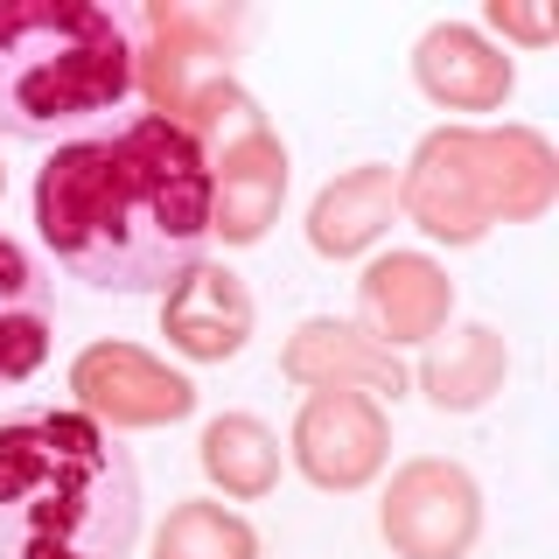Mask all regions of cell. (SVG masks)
<instances>
[{"instance_id": "14", "label": "cell", "mask_w": 559, "mask_h": 559, "mask_svg": "<svg viewBox=\"0 0 559 559\" xmlns=\"http://www.w3.org/2000/svg\"><path fill=\"white\" fill-rule=\"evenodd\" d=\"M392 217H399V168H384V162L343 168L308 203V245L322 259H364L392 231Z\"/></svg>"}, {"instance_id": "4", "label": "cell", "mask_w": 559, "mask_h": 559, "mask_svg": "<svg viewBox=\"0 0 559 559\" xmlns=\"http://www.w3.org/2000/svg\"><path fill=\"white\" fill-rule=\"evenodd\" d=\"M559 203V154L538 127H433L399 168V217L433 245H483Z\"/></svg>"}, {"instance_id": "3", "label": "cell", "mask_w": 559, "mask_h": 559, "mask_svg": "<svg viewBox=\"0 0 559 559\" xmlns=\"http://www.w3.org/2000/svg\"><path fill=\"white\" fill-rule=\"evenodd\" d=\"M133 98V35L98 0H0V133L57 140Z\"/></svg>"}, {"instance_id": "5", "label": "cell", "mask_w": 559, "mask_h": 559, "mask_svg": "<svg viewBox=\"0 0 559 559\" xmlns=\"http://www.w3.org/2000/svg\"><path fill=\"white\" fill-rule=\"evenodd\" d=\"M133 35V92H147L154 119L182 127L217 78H231L238 43L252 28L245 8H189V0H147V8H119Z\"/></svg>"}, {"instance_id": "16", "label": "cell", "mask_w": 559, "mask_h": 559, "mask_svg": "<svg viewBox=\"0 0 559 559\" xmlns=\"http://www.w3.org/2000/svg\"><path fill=\"white\" fill-rule=\"evenodd\" d=\"M49 336H57V308H49L43 266L0 231V384H22L49 364Z\"/></svg>"}, {"instance_id": "12", "label": "cell", "mask_w": 559, "mask_h": 559, "mask_svg": "<svg viewBox=\"0 0 559 559\" xmlns=\"http://www.w3.org/2000/svg\"><path fill=\"white\" fill-rule=\"evenodd\" d=\"M210 162V245H259L280 224L287 203V147L273 127L231 140V147L203 154Z\"/></svg>"}, {"instance_id": "11", "label": "cell", "mask_w": 559, "mask_h": 559, "mask_svg": "<svg viewBox=\"0 0 559 559\" xmlns=\"http://www.w3.org/2000/svg\"><path fill=\"white\" fill-rule=\"evenodd\" d=\"M280 378L301 384V392H364V399H399L406 392V364L399 349L371 343L357 322H336V314H308L301 329L280 349Z\"/></svg>"}, {"instance_id": "19", "label": "cell", "mask_w": 559, "mask_h": 559, "mask_svg": "<svg viewBox=\"0 0 559 559\" xmlns=\"http://www.w3.org/2000/svg\"><path fill=\"white\" fill-rule=\"evenodd\" d=\"M483 35L546 49V43H559V14L552 8H524V0H489V8H483Z\"/></svg>"}, {"instance_id": "1", "label": "cell", "mask_w": 559, "mask_h": 559, "mask_svg": "<svg viewBox=\"0 0 559 559\" xmlns=\"http://www.w3.org/2000/svg\"><path fill=\"white\" fill-rule=\"evenodd\" d=\"M35 231L84 287L168 294L210 259V162L154 112L78 133L35 168Z\"/></svg>"}, {"instance_id": "8", "label": "cell", "mask_w": 559, "mask_h": 559, "mask_svg": "<svg viewBox=\"0 0 559 559\" xmlns=\"http://www.w3.org/2000/svg\"><path fill=\"white\" fill-rule=\"evenodd\" d=\"M287 462L314 489L349 497V489L378 483L392 462V413L364 392H308L287 433Z\"/></svg>"}, {"instance_id": "2", "label": "cell", "mask_w": 559, "mask_h": 559, "mask_svg": "<svg viewBox=\"0 0 559 559\" xmlns=\"http://www.w3.org/2000/svg\"><path fill=\"white\" fill-rule=\"evenodd\" d=\"M140 468L84 413L0 419V559H133Z\"/></svg>"}, {"instance_id": "17", "label": "cell", "mask_w": 559, "mask_h": 559, "mask_svg": "<svg viewBox=\"0 0 559 559\" xmlns=\"http://www.w3.org/2000/svg\"><path fill=\"white\" fill-rule=\"evenodd\" d=\"M197 462L210 489H224V503H259L280 489V468H287V448L259 413H217L197 441Z\"/></svg>"}, {"instance_id": "20", "label": "cell", "mask_w": 559, "mask_h": 559, "mask_svg": "<svg viewBox=\"0 0 559 559\" xmlns=\"http://www.w3.org/2000/svg\"><path fill=\"white\" fill-rule=\"evenodd\" d=\"M0 189H8V168H0Z\"/></svg>"}, {"instance_id": "15", "label": "cell", "mask_w": 559, "mask_h": 559, "mask_svg": "<svg viewBox=\"0 0 559 559\" xmlns=\"http://www.w3.org/2000/svg\"><path fill=\"white\" fill-rule=\"evenodd\" d=\"M503 378H511V349L489 322H462V329H441V336L427 343V357H419V399H427L433 413H483L489 399L503 392Z\"/></svg>"}, {"instance_id": "7", "label": "cell", "mask_w": 559, "mask_h": 559, "mask_svg": "<svg viewBox=\"0 0 559 559\" xmlns=\"http://www.w3.org/2000/svg\"><path fill=\"white\" fill-rule=\"evenodd\" d=\"M70 392H78V413L98 419L105 433H154L197 413V384L168 357H154L127 336L84 343L78 364H70Z\"/></svg>"}, {"instance_id": "6", "label": "cell", "mask_w": 559, "mask_h": 559, "mask_svg": "<svg viewBox=\"0 0 559 559\" xmlns=\"http://www.w3.org/2000/svg\"><path fill=\"white\" fill-rule=\"evenodd\" d=\"M378 532L399 559H468L483 538V489L448 454H413L384 483Z\"/></svg>"}, {"instance_id": "13", "label": "cell", "mask_w": 559, "mask_h": 559, "mask_svg": "<svg viewBox=\"0 0 559 559\" xmlns=\"http://www.w3.org/2000/svg\"><path fill=\"white\" fill-rule=\"evenodd\" d=\"M413 84L441 112H503V98L518 92L511 49H497L483 28L468 22H433L413 43Z\"/></svg>"}, {"instance_id": "18", "label": "cell", "mask_w": 559, "mask_h": 559, "mask_svg": "<svg viewBox=\"0 0 559 559\" xmlns=\"http://www.w3.org/2000/svg\"><path fill=\"white\" fill-rule=\"evenodd\" d=\"M154 559H259V532L231 511V503L189 497V503H175L162 518Z\"/></svg>"}, {"instance_id": "9", "label": "cell", "mask_w": 559, "mask_h": 559, "mask_svg": "<svg viewBox=\"0 0 559 559\" xmlns=\"http://www.w3.org/2000/svg\"><path fill=\"white\" fill-rule=\"evenodd\" d=\"M454 314V280L433 252H378L357 280V329L384 349H427Z\"/></svg>"}, {"instance_id": "10", "label": "cell", "mask_w": 559, "mask_h": 559, "mask_svg": "<svg viewBox=\"0 0 559 559\" xmlns=\"http://www.w3.org/2000/svg\"><path fill=\"white\" fill-rule=\"evenodd\" d=\"M252 287H245V273H231L224 259H203V266H189L175 287L162 294V336L175 357L189 364H231L245 343H252Z\"/></svg>"}]
</instances>
